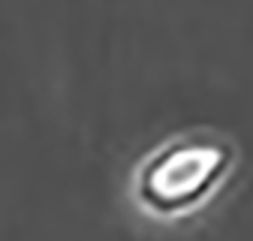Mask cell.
Returning <instances> with one entry per match:
<instances>
[{
    "label": "cell",
    "instance_id": "1",
    "mask_svg": "<svg viewBox=\"0 0 253 241\" xmlns=\"http://www.w3.org/2000/svg\"><path fill=\"white\" fill-rule=\"evenodd\" d=\"M223 160L217 145H175L145 169L142 199L154 211H181L211 190Z\"/></svg>",
    "mask_w": 253,
    "mask_h": 241
}]
</instances>
